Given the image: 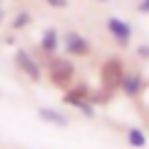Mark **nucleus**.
Here are the masks:
<instances>
[{
  "label": "nucleus",
  "mask_w": 149,
  "mask_h": 149,
  "mask_svg": "<svg viewBox=\"0 0 149 149\" xmlns=\"http://www.w3.org/2000/svg\"><path fill=\"white\" fill-rule=\"evenodd\" d=\"M40 47H42L47 55H55V52H57V47H60V35H57V30L47 27V30L42 32V37H40Z\"/></svg>",
  "instance_id": "1a4fd4ad"
},
{
  "label": "nucleus",
  "mask_w": 149,
  "mask_h": 149,
  "mask_svg": "<svg viewBox=\"0 0 149 149\" xmlns=\"http://www.w3.org/2000/svg\"><path fill=\"white\" fill-rule=\"evenodd\" d=\"M127 142L132 144V147H137V149H142V147H147V134L142 132V129H129L127 132Z\"/></svg>",
  "instance_id": "9d476101"
},
{
  "label": "nucleus",
  "mask_w": 149,
  "mask_h": 149,
  "mask_svg": "<svg viewBox=\"0 0 149 149\" xmlns=\"http://www.w3.org/2000/svg\"><path fill=\"white\" fill-rule=\"evenodd\" d=\"M107 30H109V35L117 40L119 45H129V40H132V25L124 20H119V17H109L107 20Z\"/></svg>",
  "instance_id": "20e7f679"
},
{
  "label": "nucleus",
  "mask_w": 149,
  "mask_h": 149,
  "mask_svg": "<svg viewBox=\"0 0 149 149\" xmlns=\"http://www.w3.org/2000/svg\"><path fill=\"white\" fill-rule=\"evenodd\" d=\"M122 62L119 60H107L104 67H102V82H104L109 90H114V87H119V80H122Z\"/></svg>",
  "instance_id": "39448f33"
},
{
  "label": "nucleus",
  "mask_w": 149,
  "mask_h": 149,
  "mask_svg": "<svg viewBox=\"0 0 149 149\" xmlns=\"http://www.w3.org/2000/svg\"><path fill=\"white\" fill-rule=\"evenodd\" d=\"M30 22H32V15L22 10V13H17V17L13 20V27H15V30H20V27H27Z\"/></svg>",
  "instance_id": "9b49d317"
},
{
  "label": "nucleus",
  "mask_w": 149,
  "mask_h": 149,
  "mask_svg": "<svg viewBox=\"0 0 149 149\" xmlns=\"http://www.w3.org/2000/svg\"><path fill=\"white\" fill-rule=\"evenodd\" d=\"M50 77H52L55 85L65 87L74 77V65L70 60H65V57H52L50 60Z\"/></svg>",
  "instance_id": "f257e3e1"
},
{
  "label": "nucleus",
  "mask_w": 149,
  "mask_h": 149,
  "mask_svg": "<svg viewBox=\"0 0 149 149\" xmlns=\"http://www.w3.org/2000/svg\"><path fill=\"white\" fill-rule=\"evenodd\" d=\"M3 15H5V13H3V10H0V20H3Z\"/></svg>",
  "instance_id": "2eb2a0df"
},
{
  "label": "nucleus",
  "mask_w": 149,
  "mask_h": 149,
  "mask_svg": "<svg viewBox=\"0 0 149 149\" xmlns=\"http://www.w3.org/2000/svg\"><path fill=\"white\" fill-rule=\"evenodd\" d=\"M144 87V80L139 72H122V80H119V90L124 92L127 97H139Z\"/></svg>",
  "instance_id": "423d86ee"
},
{
  "label": "nucleus",
  "mask_w": 149,
  "mask_h": 149,
  "mask_svg": "<svg viewBox=\"0 0 149 149\" xmlns=\"http://www.w3.org/2000/svg\"><path fill=\"white\" fill-rule=\"evenodd\" d=\"M139 13L142 15H149V0H139Z\"/></svg>",
  "instance_id": "ddd939ff"
},
{
  "label": "nucleus",
  "mask_w": 149,
  "mask_h": 149,
  "mask_svg": "<svg viewBox=\"0 0 149 149\" xmlns=\"http://www.w3.org/2000/svg\"><path fill=\"white\" fill-rule=\"evenodd\" d=\"M65 104L77 107L85 117H95V107H92V102L87 100V97H77L74 92H67V95H65Z\"/></svg>",
  "instance_id": "6e6552de"
},
{
  "label": "nucleus",
  "mask_w": 149,
  "mask_h": 149,
  "mask_svg": "<svg viewBox=\"0 0 149 149\" xmlns=\"http://www.w3.org/2000/svg\"><path fill=\"white\" fill-rule=\"evenodd\" d=\"M37 114H40L42 122H50V124H55V127H67V124H70V119L65 117L62 112H60V109H52V107H40Z\"/></svg>",
  "instance_id": "0eeeda50"
},
{
  "label": "nucleus",
  "mask_w": 149,
  "mask_h": 149,
  "mask_svg": "<svg viewBox=\"0 0 149 149\" xmlns=\"http://www.w3.org/2000/svg\"><path fill=\"white\" fill-rule=\"evenodd\" d=\"M47 5H52V8H67V0H47Z\"/></svg>",
  "instance_id": "4468645a"
},
{
  "label": "nucleus",
  "mask_w": 149,
  "mask_h": 149,
  "mask_svg": "<svg viewBox=\"0 0 149 149\" xmlns=\"http://www.w3.org/2000/svg\"><path fill=\"white\" fill-rule=\"evenodd\" d=\"M137 55H139L142 60H147V57H149V45H142V47H137Z\"/></svg>",
  "instance_id": "f8f14e48"
},
{
  "label": "nucleus",
  "mask_w": 149,
  "mask_h": 149,
  "mask_svg": "<svg viewBox=\"0 0 149 149\" xmlns=\"http://www.w3.org/2000/svg\"><path fill=\"white\" fill-rule=\"evenodd\" d=\"M15 65L27 74V77H30L32 82H40V80H42V67L37 65V60L32 57L30 52H25V50H17V52H15Z\"/></svg>",
  "instance_id": "f03ea898"
},
{
  "label": "nucleus",
  "mask_w": 149,
  "mask_h": 149,
  "mask_svg": "<svg viewBox=\"0 0 149 149\" xmlns=\"http://www.w3.org/2000/svg\"><path fill=\"white\" fill-rule=\"evenodd\" d=\"M62 45H65V52L67 55H74V57L90 55V42H87L80 32H65L62 35Z\"/></svg>",
  "instance_id": "7ed1b4c3"
}]
</instances>
